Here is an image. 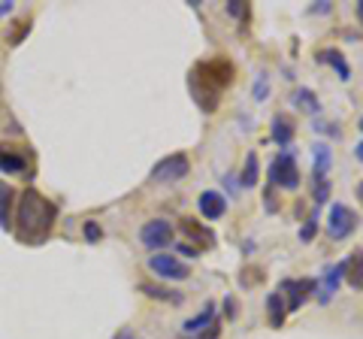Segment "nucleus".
I'll use <instances>...</instances> for the list:
<instances>
[{
  "instance_id": "1",
  "label": "nucleus",
  "mask_w": 363,
  "mask_h": 339,
  "mask_svg": "<svg viewBox=\"0 0 363 339\" xmlns=\"http://www.w3.org/2000/svg\"><path fill=\"white\" fill-rule=\"evenodd\" d=\"M233 79H236V67L230 58H212V61H200L194 70H191L188 88L200 109L215 112L218 109L221 91L227 85H233Z\"/></svg>"
},
{
  "instance_id": "2",
  "label": "nucleus",
  "mask_w": 363,
  "mask_h": 339,
  "mask_svg": "<svg viewBox=\"0 0 363 339\" xmlns=\"http://www.w3.org/2000/svg\"><path fill=\"white\" fill-rule=\"evenodd\" d=\"M55 218H58V206L43 197L40 191L28 188L25 194L18 197V206H16V236L21 243H43L49 236Z\"/></svg>"
},
{
  "instance_id": "3",
  "label": "nucleus",
  "mask_w": 363,
  "mask_h": 339,
  "mask_svg": "<svg viewBox=\"0 0 363 339\" xmlns=\"http://www.w3.org/2000/svg\"><path fill=\"white\" fill-rule=\"evenodd\" d=\"M357 224H360V218L354 209L345 206V203H333L330 216H327V236H330V240H348V236L357 230Z\"/></svg>"
},
{
  "instance_id": "4",
  "label": "nucleus",
  "mask_w": 363,
  "mask_h": 339,
  "mask_svg": "<svg viewBox=\"0 0 363 339\" xmlns=\"http://www.w3.org/2000/svg\"><path fill=\"white\" fill-rule=\"evenodd\" d=\"M191 170V161L185 152H176V155H167L161 157L155 167H152V179L155 182H182Z\"/></svg>"
},
{
  "instance_id": "5",
  "label": "nucleus",
  "mask_w": 363,
  "mask_h": 339,
  "mask_svg": "<svg viewBox=\"0 0 363 339\" xmlns=\"http://www.w3.org/2000/svg\"><path fill=\"white\" fill-rule=\"evenodd\" d=\"M269 182L285 188V191L300 188V170H297V161H294L291 152H281L276 161L269 164Z\"/></svg>"
},
{
  "instance_id": "6",
  "label": "nucleus",
  "mask_w": 363,
  "mask_h": 339,
  "mask_svg": "<svg viewBox=\"0 0 363 339\" xmlns=\"http://www.w3.org/2000/svg\"><path fill=\"white\" fill-rule=\"evenodd\" d=\"M140 240L143 245L149 248V252H161V248L167 245H173V224L164 221V218H152V221H145L143 224V230H140Z\"/></svg>"
},
{
  "instance_id": "7",
  "label": "nucleus",
  "mask_w": 363,
  "mask_h": 339,
  "mask_svg": "<svg viewBox=\"0 0 363 339\" xmlns=\"http://www.w3.org/2000/svg\"><path fill=\"white\" fill-rule=\"evenodd\" d=\"M149 269L157 276V279H169V282H182V279H188L191 276V269L179 261V257L173 255H164V252H157L152 255V261H149Z\"/></svg>"
},
{
  "instance_id": "8",
  "label": "nucleus",
  "mask_w": 363,
  "mask_h": 339,
  "mask_svg": "<svg viewBox=\"0 0 363 339\" xmlns=\"http://www.w3.org/2000/svg\"><path fill=\"white\" fill-rule=\"evenodd\" d=\"M179 230H182V236H188V240L197 245V252H200V248H212L215 243H218V236H215L212 228H206L203 221L191 218V216H185L179 221Z\"/></svg>"
},
{
  "instance_id": "9",
  "label": "nucleus",
  "mask_w": 363,
  "mask_h": 339,
  "mask_svg": "<svg viewBox=\"0 0 363 339\" xmlns=\"http://www.w3.org/2000/svg\"><path fill=\"white\" fill-rule=\"evenodd\" d=\"M281 291H288V303H285L288 312H297L303 303L318 291V282L315 279H300V282L285 279V282H281Z\"/></svg>"
},
{
  "instance_id": "10",
  "label": "nucleus",
  "mask_w": 363,
  "mask_h": 339,
  "mask_svg": "<svg viewBox=\"0 0 363 339\" xmlns=\"http://www.w3.org/2000/svg\"><path fill=\"white\" fill-rule=\"evenodd\" d=\"M197 206H200V216L206 221H218V218H224V212H227V197L221 194V191H203Z\"/></svg>"
},
{
  "instance_id": "11",
  "label": "nucleus",
  "mask_w": 363,
  "mask_h": 339,
  "mask_svg": "<svg viewBox=\"0 0 363 339\" xmlns=\"http://www.w3.org/2000/svg\"><path fill=\"white\" fill-rule=\"evenodd\" d=\"M342 276H345V261L327 269V276H324V282H321V288H318V300H321V303H330V300H333V294L339 291V282H342Z\"/></svg>"
},
{
  "instance_id": "12",
  "label": "nucleus",
  "mask_w": 363,
  "mask_h": 339,
  "mask_svg": "<svg viewBox=\"0 0 363 339\" xmlns=\"http://www.w3.org/2000/svg\"><path fill=\"white\" fill-rule=\"evenodd\" d=\"M351 288H357L363 291V252H354L345 261V276H342Z\"/></svg>"
},
{
  "instance_id": "13",
  "label": "nucleus",
  "mask_w": 363,
  "mask_h": 339,
  "mask_svg": "<svg viewBox=\"0 0 363 339\" xmlns=\"http://www.w3.org/2000/svg\"><path fill=\"white\" fill-rule=\"evenodd\" d=\"M267 312H269V327H281L285 324V315H288V306H285V294H269L267 297Z\"/></svg>"
},
{
  "instance_id": "14",
  "label": "nucleus",
  "mask_w": 363,
  "mask_h": 339,
  "mask_svg": "<svg viewBox=\"0 0 363 339\" xmlns=\"http://www.w3.org/2000/svg\"><path fill=\"white\" fill-rule=\"evenodd\" d=\"M312 155H315L312 182H321V179H327V170H330V164H333V155H330V149H327V145H315Z\"/></svg>"
},
{
  "instance_id": "15",
  "label": "nucleus",
  "mask_w": 363,
  "mask_h": 339,
  "mask_svg": "<svg viewBox=\"0 0 363 339\" xmlns=\"http://www.w3.org/2000/svg\"><path fill=\"white\" fill-rule=\"evenodd\" d=\"M318 61H321V64H330L333 70L339 73V79H342V82H348V79H351V70H348V64H345V58H342V52H339V49H324V52H318Z\"/></svg>"
},
{
  "instance_id": "16",
  "label": "nucleus",
  "mask_w": 363,
  "mask_h": 339,
  "mask_svg": "<svg viewBox=\"0 0 363 339\" xmlns=\"http://www.w3.org/2000/svg\"><path fill=\"white\" fill-rule=\"evenodd\" d=\"M272 140L279 143V149H288V145L294 143V124L288 121V116L272 118Z\"/></svg>"
},
{
  "instance_id": "17",
  "label": "nucleus",
  "mask_w": 363,
  "mask_h": 339,
  "mask_svg": "<svg viewBox=\"0 0 363 339\" xmlns=\"http://www.w3.org/2000/svg\"><path fill=\"white\" fill-rule=\"evenodd\" d=\"M0 170H4V173H25L28 161L13 149H0Z\"/></svg>"
},
{
  "instance_id": "18",
  "label": "nucleus",
  "mask_w": 363,
  "mask_h": 339,
  "mask_svg": "<svg viewBox=\"0 0 363 339\" xmlns=\"http://www.w3.org/2000/svg\"><path fill=\"white\" fill-rule=\"evenodd\" d=\"M215 321V303H206L203 306V312L197 315V318L185 321V333H197V330H206V327Z\"/></svg>"
},
{
  "instance_id": "19",
  "label": "nucleus",
  "mask_w": 363,
  "mask_h": 339,
  "mask_svg": "<svg viewBox=\"0 0 363 339\" xmlns=\"http://www.w3.org/2000/svg\"><path fill=\"white\" fill-rule=\"evenodd\" d=\"M257 173H260L257 155H255V152H248V157H245V170H242V176H240V185H242V188H255Z\"/></svg>"
},
{
  "instance_id": "20",
  "label": "nucleus",
  "mask_w": 363,
  "mask_h": 339,
  "mask_svg": "<svg viewBox=\"0 0 363 339\" xmlns=\"http://www.w3.org/2000/svg\"><path fill=\"white\" fill-rule=\"evenodd\" d=\"M9 203H13V191L0 182V228H9Z\"/></svg>"
},
{
  "instance_id": "21",
  "label": "nucleus",
  "mask_w": 363,
  "mask_h": 339,
  "mask_svg": "<svg viewBox=\"0 0 363 339\" xmlns=\"http://www.w3.org/2000/svg\"><path fill=\"white\" fill-rule=\"evenodd\" d=\"M143 294H149L155 300H164V303H179L182 297H176V291H167V288H157V285H140Z\"/></svg>"
},
{
  "instance_id": "22",
  "label": "nucleus",
  "mask_w": 363,
  "mask_h": 339,
  "mask_svg": "<svg viewBox=\"0 0 363 339\" xmlns=\"http://www.w3.org/2000/svg\"><path fill=\"white\" fill-rule=\"evenodd\" d=\"M297 106H303L306 112H318V109H321L315 91H309V88H300V91H297Z\"/></svg>"
},
{
  "instance_id": "23",
  "label": "nucleus",
  "mask_w": 363,
  "mask_h": 339,
  "mask_svg": "<svg viewBox=\"0 0 363 339\" xmlns=\"http://www.w3.org/2000/svg\"><path fill=\"white\" fill-rule=\"evenodd\" d=\"M312 197H315V203H327V197H330V179L312 182Z\"/></svg>"
},
{
  "instance_id": "24",
  "label": "nucleus",
  "mask_w": 363,
  "mask_h": 339,
  "mask_svg": "<svg viewBox=\"0 0 363 339\" xmlns=\"http://www.w3.org/2000/svg\"><path fill=\"white\" fill-rule=\"evenodd\" d=\"M315 233H318V209L309 216L306 228H300V240H303V243H312V240H315Z\"/></svg>"
},
{
  "instance_id": "25",
  "label": "nucleus",
  "mask_w": 363,
  "mask_h": 339,
  "mask_svg": "<svg viewBox=\"0 0 363 339\" xmlns=\"http://www.w3.org/2000/svg\"><path fill=\"white\" fill-rule=\"evenodd\" d=\"M267 91H269V76L267 73H257V82L252 88V94H255L257 104H260V100H267Z\"/></svg>"
},
{
  "instance_id": "26",
  "label": "nucleus",
  "mask_w": 363,
  "mask_h": 339,
  "mask_svg": "<svg viewBox=\"0 0 363 339\" xmlns=\"http://www.w3.org/2000/svg\"><path fill=\"white\" fill-rule=\"evenodd\" d=\"M227 13H230L233 18H245L248 16V4L245 0H233V4H227Z\"/></svg>"
},
{
  "instance_id": "27",
  "label": "nucleus",
  "mask_w": 363,
  "mask_h": 339,
  "mask_svg": "<svg viewBox=\"0 0 363 339\" xmlns=\"http://www.w3.org/2000/svg\"><path fill=\"white\" fill-rule=\"evenodd\" d=\"M100 236H104V230L97 228V221H85V240L88 243H100Z\"/></svg>"
},
{
  "instance_id": "28",
  "label": "nucleus",
  "mask_w": 363,
  "mask_h": 339,
  "mask_svg": "<svg viewBox=\"0 0 363 339\" xmlns=\"http://www.w3.org/2000/svg\"><path fill=\"white\" fill-rule=\"evenodd\" d=\"M200 339H221V321L215 318V321H212V324L206 327V330L200 333Z\"/></svg>"
},
{
  "instance_id": "29",
  "label": "nucleus",
  "mask_w": 363,
  "mask_h": 339,
  "mask_svg": "<svg viewBox=\"0 0 363 339\" xmlns=\"http://www.w3.org/2000/svg\"><path fill=\"white\" fill-rule=\"evenodd\" d=\"M236 312H240V306H236V300H233V297H227V300H224V315H227L230 321H236Z\"/></svg>"
},
{
  "instance_id": "30",
  "label": "nucleus",
  "mask_w": 363,
  "mask_h": 339,
  "mask_svg": "<svg viewBox=\"0 0 363 339\" xmlns=\"http://www.w3.org/2000/svg\"><path fill=\"white\" fill-rule=\"evenodd\" d=\"M179 252H182V255H188V257H197V255H200L197 248H194V245H188V243H182V245H179Z\"/></svg>"
},
{
  "instance_id": "31",
  "label": "nucleus",
  "mask_w": 363,
  "mask_h": 339,
  "mask_svg": "<svg viewBox=\"0 0 363 339\" xmlns=\"http://www.w3.org/2000/svg\"><path fill=\"white\" fill-rule=\"evenodd\" d=\"M357 18H360V25H363V0L357 4Z\"/></svg>"
},
{
  "instance_id": "32",
  "label": "nucleus",
  "mask_w": 363,
  "mask_h": 339,
  "mask_svg": "<svg viewBox=\"0 0 363 339\" xmlns=\"http://www.w3.org/2000/svg\"><path fill=\"white\" fill-rule=\"evenodd\" d=\"M357 197H360V203H363V182L357 185Z\"/></svg>"
},
{
  "instance_id": "33",
  "label": "nucleus",
  "mask_w": 363,
  "mask_h": 339,
  "mask_svg": "<svg viewBox=\"0 0 363 339\" xmlns=\"http://www.w3.org/2000/svg\"><path fill=\"white\" fill-rule=\"evenodd\" d=\"M357 157H360V161H363V143L357 145Z\"/></svg>"
},
{
  "instance_id": "34",
  "label": "nucleus",
  "mask_w": 363,
  "mask_h": 339,
  "mask_svg": "<svg viewBox=\"0 0 363 339\" xmlns=\"http://www.w3.org/2000/svg\"><path fill=\"white\" fill-rule=\"evenodd\" d=\"M116 339H136V336H128V333H121V336H116Z\"/></svg>"
},
{
  "instance_id": "35",
  "label": "nucleus",
  "mask_w": 363,
  "mask_h": 339,
  "mask_svg": "<svg viewBox=\"0 0 363 339\" xmlns=\"http://www.w3.org/2000/svg\"><path fill=\"white\" fill-rule=\"evenodd\" d=\"M0 13H6V4H0Z\"/></svg>"
}]
</instances>
